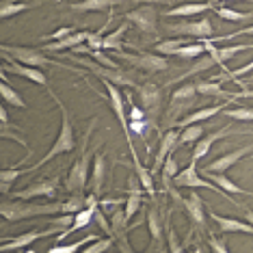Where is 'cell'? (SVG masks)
<instances>
[{"instance_id": "cell-33", "label": "cell", "mask_w": 253, "mask_h": 253, "mask_svg": "<svg viewBox=\"0 0 253 253\" xmlns=\"http://www.w3.org/2000/svg\"><path fill=\"white\" fill-rule=\"evenodd\" d=\"M188 43V37H175V39H165V42H158L154 45V50H156L158 54L163 56H175V52L182 48V45Z\"/></svg>"}, {"instance_id": "cell-29", "label": "cell", "mask_w": 253, "mask_h": 253, "mask_svg": "<svg viewBox=\"0 0 253 253\" xmlns=\"http://www.w3.org/2000/svg\"><path fill=\"white\" fill-rule=\"evenodd\" d=\"M132 160H134V171H136V177H139L143 191H145L149 197H154L156 195V188H154V177H152V169H145V167L141 165L139 156H132Z\"/></svg>"}, {"instance_id": "cell-11", "label": "cell", "mask_w": 253, "mask_h": 253, "mask_svg": "<svg viewBox=\"0 0 253 253\" xmlns=\"http://www.w3.org/2000/svg\"><path fill=\"white\" fill-rule=\"evenodd\" d=\"M167 31H171L173 35L182 37H195V39H208L214 33V26L208 18H201L197 22H177V24H169Z\"/></svg>"}, {"instance_id": "cell-20", "label": "cell", "mask_w": 253, "mask_h": 253, "mask_svg": "<svg viewBox=\"0 0 253 253\" xmlns=\"http://www.w3.org/2000/svg\"><path fill=\"white\" fill-rule=\"evenodd\" d=\"M89 35H91V33H87V31H74L72 35H67L63 39H54V42L42 45V50H43V52H61V50H65V48L74 50L76 45H80L83 42H87Z\"/></svg>"}, {"instance_id": "cell-8", "label": "cell", "mask_w": 253, "mask_h": 253, "mask_svg": "<svg viewBox=\"0 0 253 253\" xmlns=\"http://www.w3.org/2000/svg\"><path fill=\"white\" fill-rule=\"evenodd\" d=\"M136 93H139V100H141V108L145 111L149 122L154 124V119L158 117L160 108H163V91L154 83H145L136 89Z\"/></svg>"}, {"instance_id": "cell-38", "label": "cell", "mask_w": 253, "mask_h": 253, "mask_svg": "<svg viewBox=\"0 0 253 253\" xmlns=\"http://www.w3.org/2000/svg\"><path fill=\"white\" fill-rule=\"evenodd\" d=\"M24 173H28V169H15V167H11V169H2V173H0V191H2V195H7L11 184L18 180L20 175H24Z\"/></svg>"}, {"instance_id": "cell-47", "label": "cell", "mask_w": 253, "mask_h": 253, "mask_svg": "<svg viewBox=\"0 0 253 253\" xmlns=\"http://www.w3.org/2000/svg\"><path fill=\"white\" fill-rule=\"evenodd\" d=\"M167 240H169V249H171V251H175V253L184 251V247L175 243V232H173V227L169 225V221H167Z\"/></svg>"}, {"instance_id": "cell-24", "label": "cell", "mask_w": 253, "mask_h": 253, "mask_svg": "<svg viewBox=\"0 0 253 253\" xmlns=\"http://www.w3.org/2000/svg\"><path fill=\"white\" fill-rule=\"evenodd\" d=\"M104 177H106V160H104V156H102V154H97L95 160H93V167H91V180H89L91 193L102 195Z\"/></svg>"}, {"instance_id": "cell-12", "label": "cell", "mask_w": 253, "mask_h": 253, "mask_svg": "<svg viewBox=\"0 0 253 253\" xmlns=\"http://www.w3.org/2000/svg\"><path fill=\"white\" fill-rule=\"evenodd\" d=\"M2 56H4V65H2V70H4V72H11V74H15V76H22V78L31 80V83L42 84V87L48 89V76H45V74L39 70V67L24 65V63L11 59L9 54H2Z\"/></svg>"}, {"instance_id": "cell-4", "label": "cell", "mask_w": 253, "mask_h": 253, "mask_svg": "<svg viewBox=\"0 0 253 253\" xmlns=\"http://www.w3.org/2000/svg\"><path fill=\"white\" fill-rule=\"evenodd\" d=\"M173 182H175V186H177V188H210V191H214V193L221 195V197H225L229 204L234 206V208H243V204H236V199H234L229 193L223 191V188L218 186V184L214 186L212 182H208L206 177H201V175H199V171H197V160H191L186 169H182L180 173L173 177Z\"/></svg>"}, {"instance_id": "cell-34", "label": "cell", "mask_w": 253, "mask_h": 253, "mask_svg": "<svg viewBox=\"0 0 253 253\" xmlns=\"http://www.w3.org/2000/svg\"><path fill=\"white\" fill-rule=\"evenodd\" d=\"M87 206V197L84 193H70V197L65 201H61V212L63 214H76Z\"/></svg>"}, {"instance_id": "cell-19", "label": "cell", "mask_w": 253, "mask_h": 253, "mask_svg": "<svg viewBox=\"0 0 253 253\" xmlns=\"http://www.w3.org/2000/svg\"><path fill=\"white\" fill-rule=\"evenodd\" d=\"M229 132H232V126H223L221 130L212 132V134H204L197 143H195V149H193V154H191V160H201V158H204L206 154H208L210 149H212V145H214L216 141L225 139Z\"/></svg>"}, {"instance_id": "cell-41", "label": "cell", "mask_w": 253, "mask_h": 253, "mask_svg": "<svg viewBox=\"0 0 253 253\" xmlns=\"http://www.w3.org/2000/svg\"><path fill=\"white\" fill-rule=\"evenodd\" d=\"M206 52V45H204V42L201 43H186V45H182L180 50L175 52V56L177 59H197V56H201Z\"/></svg>"}, {"instance_id": "cell-48", "label": "cell", "mask_w": 253, "mask_h": 253, "mask_svg": "<svg viewBox=\"0 0 253 253\" xmlns=\"http://www.w3.org/2000/svg\"><path fill=\"white\" fill-rule=\"evenodd\" d=\"M208 243H210V247H212V249H214V251H218V253H225V251H227V245H225V243H221V240H218L216 236H212V234H210Z\"/></svg>"}, {"instance_id": "cell-26", "label": "cell", "mask_w": 253, "mask_h": 253, "mask_svg": "<svg viewBox=\"0 0 253 253\" xmlns=\"http://www.w3.org/2000/svg\"><path fill=\"white\" fill-rule=\"evenodd\" d=\"M223 108L225 106H208V108H199V111H195L191 115H186V117H182V119H177V128H184V126H188V124H201V122H206V119H210V117H214V115L218 113H223Z\"/></svg>"}, {"instance_id": "cell-54", "label": "cell", "mask_w": 253, "mask_h": 253, "mask_svg": "<svg viewBox=\"0 0 253 253\" xmlns=\"http://www.w3.org/2000/svg\"><path fill=\"white\" fill-rule=\"evenodd\" d=\"M143 2L149 4V2H171V0H143Z\"/></svg>"}, {"instance_id": "cell-35", "label": "cell", "mask_w": 253, "mask_h": 253, "mask_svg": "<svg viewBox=\"0 0 253 253\" xmlns=\"http://www.w3.org/2000/svg\"><path fill=\"white\" fill-rule=\"evenodd\" d=\"M171 102L193 106L195 102H197V84H184V87L173 91V95H171Z\"/></svg>"}, {"instance_id": "cell-30", "label": "cell", "mask_w": 253, "mask_h": 253, "mask_svg": "<svg viewBox=\"0 0 253 253\" xmlns=\"http://www.w3.org/2000/svg\"><path fill=\"white\" fill-rule=\"evenodd\" d=\"M197 93L208 95V97H232V100L238 97L236 93H227V91L223 89L218 83H214V80H204V83H197Z\"/></svg>"}, {"instance_id": "cell-23", "label": "cell", "mask_w": 253, "mask_h": 253, "mask_svg": "<svg viewBox=\"0 0 253 253\" xmlns=\"http://www.w3.org/2000/svg\"><path fill=\"white\" fill-rule=\"evenodd\" d=\"M216 4L212 2H191V4H180V7H173L169 11H165L167 18H191V15H197V13H206V11L214 9Z\"/></svg>"}, {"instance_id": "cell-9", "label": "cell", "mask_w": 253, "mask_h": 253, "mask_svg": "<svg viewBox=\"0 0 253 253\" xmlns=\"http://www.w3.org/2000/svg\"><path fill=\"white\" fill-rule=\"evenodd\" d=\"M119 56L122 61L126 63H132V65L136 67V70H143V72H165V70H169V61H167V56L163 54H149V52H143V54H122L117 50L115 52Z\"/></svg>"}, {"instance_id": "cell-15", "label": "cell", "mask_w": 253, "mask_h": 253, "mask_svg": "<svg viewBox=\"0 0 253 253\" xmlns=\"http://www.w3.org/2000/svg\"><path fill=\"white\" fill-rule=\"evenodd\" d=\"M251 152H253V143H249V145H245L240 149H234V152H227V154H223V156H218L216 160H212V163L206 165L204 171L206 173H225L227 169H232L238 160L247 158Z\"/></svg>"}, {"instance_id": "cell-2", "label": "cell", "mask_w": 253, "mask_h": 253, "mask_svg": "<svg viewBox=\"0 0 253 253\" xmlns=\"http://www.w3.org/2000/svg\"><path fill=\"white\" fill-rule=\"evenodd\" d=\"M56 212H61V201H54V204H28V199H13L0 204V216L11 223H22L33 216H52Z\"/></svg>"}, {"instance_id": "cell-45", "label": "cell", "mask_w": 253, "mask_h": 253, "mask_svg": "<svg viewBox=\"0 0 253 253\" xmlns=\"http://www.w3.org/2000/svg\"><path fill=\"white\" fill-rule=\"evenodd\" d=\"M95 223H97V225H100L102 229H104V232H106L108 236H113L111 221H108V218L104 216V212H102V208H100V206H97V208H95Z\"/></svg>"}, {"instance_id": "cell-46", "label": "cell", "mask_w": 253, "mask_h": 253, "mask_svg": "<svg viewBox=\"0 0 253 253\" xmlns=\"http://www.w3.org/2000/svg\"><path fill=\"white\" fill-rule=\"evenodd\" d=\"M249 72H253V61H249L247 65H243V67H238V70H234V72H227L225 76V80H234V78H240V76H245V74H249Z\"/></svg>"}, {"instance_id": "cell-31", "label": "cell", "mask_w": 253, "mask_h": 253, "mask_svg": "<svg viewBox=\"0 0 253 253\" xmlns=\"http://www.w3.org/2000/svg\"><path fill=\"white\" fill-rule=\"evenodd\" d=\"M126 31H128V22H124L122 26H117L111 35H104V42H102V50H113V52H117V50L124 48L122 39L126 35Z\"/></svg>"}, {"instance_id": "cell-32", "label": "cell", "mask_w": 253, "mask_h": 253, "mask_svg": "<svg viewBox=\"0 0 253 253\" xmlns=\"http://www.w3.org/2000/svg\"><path fill=\"white\" fill-rule=\"evenodd\" d=\"M208 177L214 184H218V186H221L225 193H229V195H247V197H253V193L245 191V188H240V186H236V184L229 180L225 173H208Z\"/></svg>"}, {"instance_id": "cell-42", "label": "cell", "mask_w": 253, "mask_h": 253, "mask_svg": "<svg viewBox=\"0 0 253 253\" xmlns=\"http://www.w3.org/2000/svg\"><path fill=\"white\" fill-rule=\"evenodd\" d=\"M223 117H232V119H238V122H253V106L223 108Z\"/></svg>"}, {"instance_id": "cell-49", "label": "cell", "mask_w": 253, "mask_h": 253, "mask_svg": "<svg viewBox=\"0 0 253 253\" xmlns=\"http://www.w3.org/2000/svg\"><path fill=\"white\" fill-rule=\"evenodd\" d=\"M76 31V28H72V26H61L59 31L52 35V39H63V37H67V35H72V33Z\"/></svg>"}, {"instance_id": "cell-43", "label": "cell", "mask_w": 253, "mask_h": 253, "mask_svg": "<svg viewBox=\"0 0 253 253\" xmlns=\"http://www.w3.org/2000/svg\"><path fill=\"white\" fill-rule=\"evenodd\" d=\"M31 7H33V4L15 2V0H4V2H2V9H0V18L7 20V18H11V15L22 13V11H26V9H31Z\"/></svg>"}, {"instance_id": "cell-52", "label": "cell", "mask_w": 253, "mask_h": 253, "mask_svg": "<svg viewBox=\"0 0 253 253\" xmlns=\"http://www.w3.org/2000/svg\"><path fill=\"white\" fill-rule=\"evenodd\" d=\"M245 218H247V221H249V223H251V225H253V210H249V208H245Z\"/></svg>"}, {"instance_id": "cell-17", "label": "cell", "mask_w": 253, "mask_h": 253, "mask_svg": "<svg viewBox=\"0 0 253 253\" xmlns=\"http://www.w3.org/2000/svg\"><path fill=\"white\" fill-rule=\"evenodd\" d=\"M212 221H216V227L221 229L223 234H234V232H240V234H249L253 236V225L249 221H240V218H232V216H221V214H216L214 210H210L208 212Z\"/></svg>"}, {"instance_id": "cell-25", "label": "cell", "mask_w": 253, "mask_h": 253, "mask_svg": "<svg viewBox=\"0 0 253 253\" xmlns=\"http://www.w3.org/2000/svg\"><path fill=\"white\" fill-rule=\"evenodd\" d=\"M130 195H128V199H126V206H124V212H126V218H130L139 212L141 208V204H143V191H141V186L134 182V177H130Z\"/></svg>"}, {"instance_id": "cell-37", "label": "cell", "mask_w": 253, "mask_h": 253, "mask_svg": "<svg viewBox=\"0 0 253 253\" xmlns=\"http://www.w3.org/2000/svg\"><path fill=\"white\" fill-rule=\"evenodd\" d=\"M204 136V126L201 124H188L184 126L180 132V145H188V143H197Z\"/></svg>"}, {"instance_id": "cell-18", "label": "cell", "mask_w": 253, "mask_h": 253, "mask_svg": "<svg viewBox=\"0 0 253 253\" xmlns=\"http://www.w3.org/2000/svg\"><path fill=\"white\" fill-rule=\"evenodd\" d=\"M182 204H184V210L188 212V216H191V221L195 223V225L201 227V229H206V212H204V208H206V204H208V201L204 204V199L199 197V193L191 191V193H188V197L182 199Z\"/></svg>"}, {"instance_id": "cell-10", "label": "cell", "mask_w": 253, "mask_h": 253, "mask_svg": "<svg viewBox=\"0 0 253 253\" xmlns=\"http://www.w3.org/2000/svg\"><path fill=\"white\" fill-rule=\"evenodd\" d=\"M126 20L130 22V24H134L139 28L141 33H145V35H152V33H156V22H158V11L152 7V4H141V7L132 9L126 13Z\"/></svg>"}, {"instance_id": "cell-5", "label": "cell", "mask_w": 253, "mask_h": 253, "mask_svg": "<svg viewBox=\"0 0 253 253\" xmlns=\"http://www.w3.org/2000/svg\"><path fill=\"white\" fill-rule=\"evenodd\" d=\"M104 87H106V93H108V104H111L115 117H117V122H119V126H122V130H124L126 143H128V147H130V154H132V156H136V147H134V141H132V128H130V122H128L126 111H124L122 91H119L117 84L108 83V80H104Z\"/></svg>"}, {"instance_id": "cell-56", "label": "cell", "mask_w": 253, "mask_h": 253, "mask_svg": "<svg viewBox=\"0 0 253 253\" xmlns=\"http://www.w3.org/2000/svg\"><path fill=\"white\" fill-rule=\"evenodd\" d=\"M15 2H18V0H15Z\"/></svg>"}, {"instance_id": "cell-6", "label": "cell", "mask_w": 253, "mask_h": 253, "mask_svg": "<svg viewBox=\"0 0 253 253\" xmlns=\"http://www.w3.org/2000/svg\"><path fill=\"white\" fill-rule=\"evenodd\" d=\"M2 54H9L11 59L24 63V65H33V67H48V65H59V63L50 61L39 48H26V45H7L4 43Z\"/></svg>"}, {"instance_id": "cell-3", "label": "cell", "mask_w": 253, "mask_h": 253, "mask_svg": "<svg viewBox=\"0 0 253 253\" xmlns=\"http://www.w3.org/2000/svg\"><path fill=\"white\" fill-rule=\"evenodd\" d=\"M95 128V119H91L89 124V130L84 132V139H83V147H80V156L74 160L72 169H70V175L65 180V191L67 193H84L89 184V160H91V149H89V141H91V132Z\"/></svg>"}, {"instance_id": "cell-21", "label": "cell", "mask_w": 253, "mask_h": 253, "mask_svg": "<svg viewBox=\"0 0 253 253\" xmlns=\"http://www.w3.org/2000/svg\"><path fill=\"white\" fill-rule=\"evenodd\" d=\"M95 208L97 206H84L80 212H76V214H74V223L67 229H63L56 240H63V238H67L70 234L78 232V229H84L87 225H91V221H95Z\"/></svg>"}, {"instance_id": "cell-40", "label": "cell", "mask_w": 253, "mask_h": 253, "mask_svg": "<svg viewBox=\"0 0 253 253\" xmlns=\"http://www.w3.org/2000/svg\"><path fill=\"white\" fill-rule=\"evenodd\" d=\"M163 182H165V191L167 193H171V186H169V182L173 180V177L180 173V171H177V160L173 158V156H169L165 160V165H163Z\"/></svg>"}, {"instance_id": "cell-14", "label": "cell", "mask_w": 253, "mask_h": 253, "mask_svg": "<svg viewBox=\"0 0 253 253\" xmlns=\"http://www.w3.org/2000/svg\"><path fill=\"white\" fill-rule=\"evenodd\" d=\"M65 227H61V225H52L50 229H31V232H24V234H20V236H15L13 240H4L2 245H0V249L2 251H13V249H26L31 243H35V240L39 238H48V236H52V234H61Z\"/></svg>"}, {"instance_id": "cell-7", "label": "cell", "mask_w": 253, "mask_h": 253, "mask_svg": "<svg viewBox=\"0 0 253 253\" xmlns=\"http://www.w3.org/2000/svg\"><path fill=\"white\" fill-rule=\"evenodd\" d=\"M83 63L95 74V76H100L102 80L115 83V84H119V87L139 89V84H136V78L132 76L130 72H124V70H119V67H100V63H95V61H83Z\"/></svg>"}, {"instance_id": "cell-50", "label": "cell", "mask_w": 253, "mask_h": 253, "mask_svg": "<svg viewBox=\"0 0 253 253\" xmlns=\"http://www.w3.org/2000/svg\"><path fill=\"white\" fill-rule=\"evenodd\" d=\"M0 122H2V124H9V115H7V108H0Z\"/></svg>"}, {"instance_id": "cell-36", "label": "cell", "mask_w": 253, "mask_h": 253, "mask_svg": "<svg viewBox=\"0 0 253 253\" xmlns=\"http://www.w3.org/2000/svg\"><path fill=\"white\" fill-rule=\"evenodd\" d=\"M214 13L218 15V18L227 20V22H249V20H253V13H249V11H234V9L225 7V4L214 7Z\"/></svg>"}, {"instance_id": "cell-39", "label": "cell", "mask_w": 253, "mask_h": 253, "mask_svg": "<svg viewBox=\"0 0 253 253\" xmlns=\"http://www.w3.org/2000/svg\"><path fill=\"white\" fill-rule=\"evenodd\" d=\"M97 238L95 234H89L87 238H80L78 243H72V245H54V247H50V253H76V251H80L83 247H87L89 243H93V240Z\"/></svg>"}, {"instance_id": "cell-53", "label": "cell", "mask_w": 253, "mask_h": 253, "mask_svg": "<svg viewBox=\"0 0 253 253\" xmlns=\"http://www.w3.org/2000/svg\"><path fill=\"white\" fill-rule=\"evenodd\" d=\"M208 2H212V4H225V2H240V0H208Z\"/></svg>"}, {"instance_id": "cell-22", "label": "cell", "mask_w": 253, "mask_h": 253, "mask_svg": "<svg viewBox=\"0 0 253 253\" xmlns=\"http://www.w3.org/2000/svg\"><path fill=\"white\" fill-rule=\"evenodd\" d=\"M147 227H149V234H152V240H154V243L147 247V251H152V249L165 251V247H163V240H165L163 221H160L156 208H149V212H147Z\"/></svg>"}, {"instance_id": "cell-16", "label": "cell", "mask_w": 253, "mask_h": 253, "mask_svg": "<svg viewBox=\"0 0 253 253\" xmlns=\"http://www.w3.org/2000/svg\"><path fill=\"white\" fill-rule=\"evenodd\" d=\"M180 145V132L177 130H167L165 134H163V139H160V147H158V152H156V158H154V167H152V173H158L160 169H163V165H165V160L173 154V149Z\"/></svg>"}, {"instance_id": "cell-55", "label": "cell", "mask_w": 253, "mask_h": 253, "mask_svg": "<svg viewBox=\"0 0 253 253\" xmlns=\"http://www.w3.org/2000/svg\"><path fill=\"white\" fill-rule=\"evenodd\" d=\"M247 83H253V76H251V78H247Z\"/></svg>"}, {"instance_id": "cell-13", "label": "cell", "mask_w": 253, "mask_h": 253, "mask_svg": "<svg viewBox=\"0 0 253 253\" xmlns=\"http://www.w3.org/2000/svg\"><path fill=\"white\" fill-rule=\"evenodd\" d=\"M61 184V177L54 175V177H48V180H39V182H33L28 184L26 188L13 193V199H35V197H54L56 195V186Z\"/></svg>"}, {"instance_id": "cell-1", "label": "cell", "mask_w": 253, "mask_h": 253, "mask_svg": "<svg viewBox=\"0 0 253 253\" xmlns=\"http://www.w3.org/2000/svg\"><path fill=\"white\" fill-rule=\"evenodd\" d=\"M48 93L52 95V100L56 102V106H59V111H61V130H59V134H56L54 145L48 149V154H43V156L39 158L35 165H31V167H28V173H33V171H37L42 165L50 163V160H54L56 156H63V154H70V152H74V147H76V139H74V126H72L70 113H67L65 104H63V102H61V97L56 95L52 89H48Z\"/></svg>"}, {"instance_id": "cell-44", "label": "cell", "mask_w": 253, "mask_h": 253, "mask_svg": "<svg viewBox=\"0 0 253 253\" xmlns=\"http://www.w3.org/2000/svg\"><path fill=\"white\" fill-rule=\"evenodd\" d=\"M113 247V236H108V238H95L93 243H89L84 247V253H100V251H106Z\"/></svg>"}, {"instance_id": "cell-27", "label": "cell", "mask_w": 253, "mask_h": 253, "mask_svg": "<svg viewBox=\"0 0 253 253\" xmlns=\"http://www.w3.org/2000/svg\"><path fill=\"white\" fill-rule=\"evenodd\" d=\"M122 0H83V2H72L70 9L76 13H93V11H106L115 7Z\"/></svg>"}, {"instance_id": "cell-28", "label": "cell", "mask_w": 253, "mask_h": 253, "mask_svg": "<svg viewBox=\"0 0 253 253\" xmlns=\"http://www.w3.org/2000/svg\"><path fill=\"white\" fill-rule=\"evenodd\" d=\"M0 97H2V100L7 102V104L15 106V108H26V102L22 100V95L9 84L7 72H4V70H2V83H0Z\"/></svg>"}, {"instance_id": "cell-51", "label": "cell", "mask_w": 253, "mask_h": 253, "mask_svg": "<svg viewBox=\"0 0 253 253\" xmlns=\"http://www.w3.org/2000/svg\"><path fill=\"white\" fill-rule=\"evenodd\" d=\"M238 35H253V24L247 26V28H243V31H238Z\"/></svg>"}]
</instances>
